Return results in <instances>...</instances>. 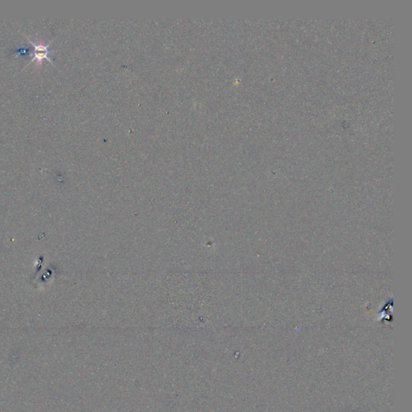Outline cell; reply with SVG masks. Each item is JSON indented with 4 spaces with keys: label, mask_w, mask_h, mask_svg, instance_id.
Returning a JSON list of instances; mask_svg holds the SVG:
<instances>
[{
    "label": "cell",
    "mask_w": 412,
    "mask_h": 412,
    "mask_svg": "<svg viewBox=\"0 0 412 412\" xmlns=\"http://www.w3.org/2000/svg\"><path fill=\"white\" fill-rule=\"evenodd\" d=\"M27 40H28L31 46L34 49L33 54H31L32 58H31L29 64H31V62H34V61H36L37 65H42L43 61L45 60V59L49 60L50 62H52V59L50 58V54L52 52L51 50H50V44H51V42L46 45V44L42 42V41L34 42L30 38L27 39Z\"/></svg>",
    "instance_id": "obj_1"
}]
</instances>
